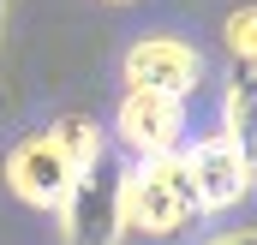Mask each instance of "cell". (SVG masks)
Instances as JSON below:
<instances>
[{"label": "cell", "mask_w": 257, "mask_h": 245, "mask_svg": "<svg viewBox=\"0 0 257 245\" xmlns=\"http://www.w3.org/2000/svg\"><path fill=\"white\" fill-rule=\"evenodd\" d=\"M221 36H227V48H233V60H239V66H257V6L227 12Z\"/></svg>", "instance_id": "ba28073f"}, {"label": "cell", "mask_w": 257, "mask_h": 245, "mask_svg": "<svg viewBox=\"0 0 257 245\" xmlns=\"http://www.w3.org/2000/svg\"><path fill=\"white\" fill-rule=\"evenodd\" d=\"M78 174H84V168H78V156L66 150V138L54 126L36 132V138H24V144H12V156H6V185H12V197L30 203V209H66Z\"/></svg>", "instance_id": "7a4b0ae2"}, {"label": "cell", "mask_w": 257, "mask_h": 245, "mask_svg": "<svg viewBox=\"0 0 257 245\" xmlns=\"http://www.w3.org/2000/svg\"><path fill=\"white\" fill-rule=\"evenodd\" d=\"M54 132L66 138V150L78 156V168L102 162V132H96V120H84V114H66V120H54Z\"/></svg>", "instance_id": "52a82bcc"}, {"label": "cell", "mask_w": 257, "mask_h": 245, "mask_svg": "<svg viewBox=\"0 0 257 245\" xmlns=\"http://www.w3.org/2000/svg\"><path fill=\"white\" fill-rule=\"evenodd\" d=\"M60 215L72 245H114V233L126 227V174H108L102 162H90Z\"/></svg>", "instance_id": "5b68a950"}, {"label": "cell", "mask_w": 257, "mask_h": 245, "mask_svg": "<svg viewBox=\"0 0 257 245\" xmlns=\"http://www.w3.org/2000/svg\"><path fill=\"white\" fill-rule=\"evenodd\" d=\"M192 215H203V209H197V185H192V168H186V150L144 156L138 168H126V233L168 239Z\"/></svg>", "instance_id": "6da1fadb"}, {"label": "cell", "mask_w": 257, "mask_h": 245, "mask_svg": "<svg viewBox=\"0 0 257 245\" xmlns=\"http://www.w3.org/2000/svg\"><path fill=\"white\" fill-rule=\"evenodd\" d=\"M108 6H132V0H108Z\"/></svg>", "instance_id": "30bf717a"}, {"label": "cell", "mask_w": 257, "mask_h": 245, "mask_svg": "<svg viewBox=\"0 0 257 245\" xmlns=\"http://www.w3.org/2000/svg\"><path fill=\"white\" fill-rule=\"evenodd\" d=\"M120 72H126V84H150V90L186 96L203 78V54H197L192 42H180V36H138L126 48V66Z\"/></svg>", "instance_id": "8992f818"}, {"label": "cell", "mask_w": 257, "mask_h": 245, "mask_svg": "<svg viewBox=\"0 0 257 245\" xmlns=\"http://www.w3.org/2000/svg\"><path fill=\"white\" fill-rule=\"evenodd\" d=\"M186 168L197 185V209L203 215H227L233 203H245L257 185V156L251 144H239L233 132H209L186 150Z\"/></svg>", "instance_id": "3957f363"}, {"label": "cell", "mask_w": 257, "mask_h": 245, "mask_svg": "<svg viewBox=\"0 0 257 245\" xmlns=\"http://www.w3.org/2000/svg\"><path fill=\"white\" fill-rule=\"evenodd\" d=\"M114 138L132 156H174L186 138V102L174 90H150V84H126L120 108H114Z\"/></svg>", "instance_id": "277c9868"}, {"label": "cell", "mask_w": 257, "mask_h": 245, "mask_svg": "<svg viewBox=\"0 0 257 245\" xmlns=\"http://www.w3.org/2000/svg\"><path fill=\"white\" fill-rule=\"evenodd\" d=\"M209 245H257V227H227V233H215Z\"/></svg>", "instance_id": "9c48e42d"}, {"label": "cell", "mask_w": 257, "mask_h": 245, "mask_svg": "<svg viewBox=\"0 0 257 245\" xmlns=\"http://www.w3.org/2000/svg\"><path fill=\"white\" fill-rule=\"evenodd\" d=\"M251 156H257V138H251Z\"/></svg>", "instance_id": "8fae6325"}]
</instances>
